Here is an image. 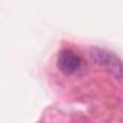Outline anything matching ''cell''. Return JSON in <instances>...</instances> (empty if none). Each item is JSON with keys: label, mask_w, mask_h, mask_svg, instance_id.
I'll return each instance as SVG.
<instances>
[{"label": "cell", "mask_w": 123, "mask_h": 123, "mask_svg": "<svg viewBox=\"0 0 123 123\" xmlns=\"http://www.w3.org/2000/svg\"><path fill=\"white\" fill-rule=\"evenodd\" d=\"M91 58L93 61L103 70H106L109 74L116 77L117 80L122 78V61L117 55H114L110 51L93 48L91 49Z\"/></svg>", "instance_id": "obj_1"}, {"label": "cell", "mask_w": 123, "mask_h": 123, "mask_svg": "<svg viewBox=\"0 0 123 123\" xmlns=\"http://www.w3.org/2000/svg\"><path fill=\"white\" fill-rule=\"evenodd\" d=\"M80 65H81V59L74 51L65 49L58 56V68L64 74H74L75 71H78Z\"/></svg>", "instance_id": "obj_2"}]
</instances>
